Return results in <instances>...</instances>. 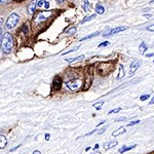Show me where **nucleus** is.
I'll list each match as a JSON object with an SVG mask.
<instances>
[{
    "label": "nucleus",
    "mask_w": 154,
    "mask_h": 154,
    "mask_svg": "<svg viewBox=\"0 0 154 154\" xmlns=\"http://www.w3.org/2000/svg\"><path fill=\"white\" fill-rule=\"evenodd\" d=\"M49 2L47 0H38L37 1V7L40 9H49Z\"/></svg>",
    "instance_id": "nucleus-7"
},
{
    "label": "nucleus",
    "mask_w": 154,
    "mask_h": 154,
    "mask_svg": "<svg viewBox=\"0 0 154 154\" xmlns=\"http://www.w3.org/2000/svg\"><path fill=\"white\" fill-rule=\"evenodd\" d=\"M19 21H20V17H19L18 13H10V15L8 17L7 21H6L5 27H6L8 30L15 29V27H17V25L19 24Z\"/></svg>",
    "instance_id": "nucleus-2"
},
{
    "label": "nucleus",
    "mask_w": 154,
    "mask_h": 154,
    "mask_svg": "<svg viewBox=\"0 0 154 154\" xmlns=\"http://www.w3.org/2000/svg\"><path fill=\"white\" fill-rule=\"evenodd\" d=\"M154 56V54H147V56Z\"/></svg>",
    "instance_id": "nucleus-40"
},
{
    "label": "nucleus",
    "mask_w": 154,
    "mask_h": 154,
    "mask_svg": "<svg viewBox=\"0 0 154 154\" xmlns=\"http://www.w3.org/2000/svg\"><path fill=\"white\" fill-rule=\"evenodd\" d=\"M56 1H58L59 3H63V2L65 1V0H56Z\"/></svg>",
    "instance_id": "nucleus-39"
},
{
    "label": "nucleus",
    "mask_w": 154,
    "mask_h": 154,
    "mask_svg": "<svg viewBox=\"0 0 154 154\" xmlns=\"http://www.w3.org/2000/svg\"><path fill=\"white\" fill-rule=\"evenodd\" d=\"M83 3H84V6H83L84 10H85V11H88V10H90V4H88V0H83Z\"/></svg>",
    "instance_id": "nucleus-22"
},
{
    "label": "nucleus",
    "mask_w": 154,
    "mask_h": 154,
    "mask_svg": "<svg viewBox=\"0 0 154 154\" xmlns=\"http://www.w3.org/2000/svg\"><path fill=\"white\" fill-rule=\"evenodd\" d=\"M117 145V141H112V142H108V143H105L104 144V148L107 150V149H110L112 147L116 146Z\"/></svg>",
    "instance_id": "nucleus-14"
},
{
    "label": "nucleus",
    "mask_w": 154,
    "mask_h": 154,
    "mask_svg": "<svg viewBox=\"0 0 154 154\" xmlns=\"http://www.w3.org/2000/svg\"><path fill=\"white\" fill-rule=\"evenodd\" d=\"M96 13H99V15H103V13H105V8L103 7L102 5L97 4L96 5Z\"/></svg>",
    "instance_id": "nucleus-15"
},
{
    "label": "nucleus",
    "mask_w": 154,
    "mask_h": 154,
    "mask_svg": "<svg viewBox=\"0 0 154 154\" xmlns=\"http://www.w3.org/2000/svg\"><path fill=\"white\" fill-rule=\"evenodd\" d=\"M124 76V68L122 65H119V75L117 76V79H121Z\"/></svg>",
    "instance_id": "nucleus-17"
},
{
    "label": "nucleus",
    "mask_w": 154,
    "mask_h": 154,
    "mask_svg": "<svg viewBox=\"0 0 154 154\" xmlns=\"http://www.w3.org/2000/svg\"><path fill=\"white\" fill-rule=\"evenodd\" d=\"M137 123H140V120H135V121H131V123H128L127 125H128V126H133V125H136Z\"/></svg>",
    "instance_id": "nucleus-25"
},
{
    "label": "nucleus",
    "mask_w": 154,
    "mask_h": 154,
    "mask_svg": "<svg viewBox=\"0 0 154 154\" xmlns=\"http://www.w3.org/2000/svg\"><path fill=\"white\" fill-rule=\"evenodd\" d=\"M144 17H145L146 19H151V18H152L151 15H144Z\"/></svg>",
    "instance_id": "nucleus-34"
},
{
    "label": "nucleus",
    "mask_w": 154,
    "mask_h": 154,
    "mask_svg": "<svg viewBox=\"0 0 154 154\" xmlns=\"http://www.w3.org/2000/svg\"><path fill=\"white\" fill-rule=\"evenodd\" d=\"M106 129H107V126H104V127H103L102 129H100V131H98V133H100V135H101V133H104V131H105Z\"/></svg>",
    "instance_id": "nucleus-29"
},
{
    "label": "nucleus",
    "mask_w": 154,
    "mask_h": 154,
    "mask_svg": "<svg viewBox=\"0 0 154 154\" xmlns=\"http://www.w3.org/2000/svg\"><path fill=\"white\" fill-rule=\"evenodd\" d=\"M127 29V27H116L114 29H111L109 32H106V33L103 34V36H109V35H113V34H117L121 31H124Z\"/></svg>",
    "instance_id": "nucleus-5"
},
{
    "label": "nucleus",
    "mask_w": 154,
    "mask_h": 154,
    "mask_svg": "<svg viewBox=\"0 0 154 154\" xmlns=\"http://www.w3.org/2000/svg\"><path fill=\"white\" fill-rule=\"evenodd\" d=\"M83 58H84V56H83V54H81V56H76V58H70V59H66V61L68 62V63H72V62H75V61H77V60L83 59Z\"/></svg>",
    "instance_id": "nucleus-18"
},
{
    "label": "nucleus",
    "mask_w": 154,
    "mask_h": 154,
    "mask_svg": "<svg viewBox=\"0 0 154 154\" xmlns=\"http://www.w3.org/2000/svg\"><path fill=\"white\" fill-rule=\"evenodd\" d=\"M75 32H76V28H75V27H72V28L65 31V33L66 34H73V33H75Z\"/></svg>",
    "instance_id": "nucleus-21"
},
{
    "label": "nucleus",
    "mask_w": 154,
    "mask_h": 154,
    "mask_svg": "<svg viewBox=\"0 0 154 154\" xmlns=\"http://www.w3.org/2000/svg\"><path fill=\"white\" fill-rule=\"evenodd\" d=\"M147 30L148 31H151V32H154V24L153 25H150L147 27Z\"/></svg>",
    "instance_id": "nucleus-27"
},
{
    "label": "nucleus",
    "mask_w": 154,
    "mask_h": 154,
    "mask_svg": "<svg viewBox=\"0 0 154 154\" xmlns=\"http://www.w3.org/2000/svg\"><path fill=\"white\" fill-rule=\"evenodd\" d=\"M61 84H62V81H61V78L60 77H56L54 80V90H60L61 88Z\"/></svg>",
    "instance_id": "nucleus-9"
},
{
    "label": "nucleus",
    "mask_w": 154,
    "mask_h": 154,
    "mask_svg": "<svg viewBox=\"0 0 154 154\" xmlns=\"http://www.w3.org/2000/svg\"><path fill=\"white\" fill-rule=\"evenodd\" d=\"M148 49V46H147L146 42L143 41L141 44H140V47H139V50H140V54H145V51Z\"/></svg>",
    "instance_id": "nucleus-12"
},
{
    "label": "nucleus",
    "mask_w": 154,
    "mask_h": 154,
    "mask_svg": "<svg viewBox=\"0 0 154 154\" xmlns=\"http://www.w3.org/2000/svg\"><path fill=\"white\" fill-rule=\"evenodd\" d=\"M123 133H125V127H123V126H121V127L117 128L115 131H113L112 133V136L113 137H118L120 136V135H122Z\"/></svg>",
    "instance_id": "nucleus-11"
},
{
    "label": "nucleus",
    "mask_w": 154,
    "mask_h": 154,
    "mask_svg": "<svg viewBox=\"0 0 154 154\" xmlns=\"http://www.w3.org/2000/svg\"><path fill=\"white\" fill-rule=\"evenodd\" d=\"M49 138H50V136H49L48 133H46V135H45V140H46V141H49Z\"/></svg>",
    "instance_id": "nucleus-32"
},
{
    "label": "nucleus",
    "mask_w": 154,
    "mask_h": 154,
    "mask_svg": "<svg viewBox=\"0 0 154 154\" xmlns=\"http://www.w3.org/2000/svg\"><path fill=\"white\" fill-rule=\"evenodd\" d=\"M103 104H104V101H101V102H99V103H96L95 105H94V107H95L97 110H100L101 108H102Z\"/></svg>",
    "instance_id": "nucleus-20"
},
{
    "label": "nucleus",
    "mask_w": 154,
    "mask_h": 154,
    "mask_svg": "<svg viewBox=\"0 0 154 154\" xmlns=\"http://www.w3.org/2000/svg\"><path fill=\"white\" fill-rule=\"evenodd\" d=\"M6 144H7L6 137L3 136V135H0V149H4L6 147Z\"/></svg>",
    "instance_id": "nucleus-10"
},
{
    "label": "nucleus",
    "mask_w": 154,
    "mask_h": 154,
    "mask_svg": "<svg viewBox=\"0 0 154 154\" xmlns=\"http://www.w3.org/2000/svg\"><path fill=\"white\" fill-rule=\"evenodd\" d=\"M20 146H21V145H18V146H17V147H13V149H10V152H13V151H15V149H18V148H19V147H20Z\"/></svg>",
    "instance_id": "nucleus-33"
},
{
    "label": "nucleus",
    "mask_w": 154,
    "mask_h": 154,
    "mask_svg": "<svg viewBox=\"0 0 154 154\" xmlns=\"http://www.w3.org/2000/svg\"><path fill=\"white\" fill-rule=\"evenodd\" d=\"M94 154H101L100 152H97V153H94Z\"/></svg>",
    "instance_id": "nucleus-43"
},
{
    "label": "nucleus",
    "mask_w": 154,
    "mask_h": 154,
    "mask_svg": "<svg viewBox=\"0 0 154 154\" xmlns=\"http://www.w3.org/2000/svg\"><path fill=\"white\" fill-rule=\"evenodd\" d=\"M149 104H150V105H152V104H154V97L152 98V100L150 101V103H149Z\"/></svg>",
    "instance_id": "nucleus-37"
},
{
    "label": "nucleus",
    "mask_w": 154,
    "mask_h": 154,
    "mask_svg": "<svg viewBox=\"0 0 154 154\" xmlns=\"http://www.w3.org/2000/svg\"><path fill=\"white\" fill-rule=\"evenodd\" d=\"M3 24V20L2 19H0V27H1V25Z\"/></svg>",
    "instance_id": "nucleus-38"
},
{
    "label": "nucleus",
    "mask_w": 154,
    "mask_h": 154,
    "mask_svg": "<svg viewBox=\"0 0 154 154\" xmlns=\"http://www.w3.org/2000/svg\"><path fill=\"white\" fill-rule=\"evenodd\" d=\"M136 145L133 144V145H129V146H123L121 149H119V153H124V152L128 151V150H131L133 148H135Z\"/></svg>",
    "instance_id": "nucleus-13"
},
{
    "label": "nucleus",
    "mask_w": 154,
    "mask_h": 154,
    "mask_svg": "<svg viewBox=\"0 0 154 154\" xmlns=\"http://www.w3.org/2000/svg\"><path fill=\"white\" fill-rule=\"evenodd\" d=\"M109 42L108 41H105V42H103V43H101V44H99V47H103V46H107V45H109Z\"/></svg>",
    "instance_id": "nucleus-28"
},
{
    "label": "nucleus",
    "mask_w": 154,
    "mask_h": 154,
    "mask_svg": "<svg viewBox=\"0 0 154 154\" xmlns=\"http://www.w3.org/2000/svg\"><path fill=\"white\" fill-rule=\"evenodd\" d=\"M96 18V15H87V17H85L83 20L81 21V24H84L86 23V22H88V21L92 20V19H95Z\"/></svg>",
    "instance_id": "nucleus-19"
},
{
    "label": "nucleus",
    "mask_w": 154,
    "mask_h": 154,
    "mask_svg": "<svg viewBox=\"0 0 154 154\" xmlns=\"http://www.w3.org/2000/svg\"><path fill=\"white\" fill-rule=\"evenodd\" d=\"M140 65H141V63H140L139 61H133L131 64V67H129V74L131 75L133 74V73L139 69Z\"/></svg>",
    "instance_id": "nucleus-8"
},
{
    "label": "nucleus",
    "mask_w": 154,
    "mask_h": 154,
    "mask_svg": "<svg viewBox=\"0 0 154 154\" xmlns=\"http://www.w3.org/2000/svg\"><path fill=\"white\" fill-rule=\"evenodd\" d=\"M98 148H99V145H98V144H97V145H96L95 148H94V149H98Z\"/></svg>",
    "instance_id": "nucleus-41"
},
{
    "label": "nucleus",
    "mask_w": 154,
    "mask_h": 154,
    "mask_svg": "<svg viewBox=\"0 0 154 154\" xmlns=\"http://www.w3.org/2000/svg\"><path fill=\"white\" fill-rule=\"evenodd\" d=\"M150 4H154V0H153V1H151V2H150Z\"/></svg>",
    "instance_id": "nucleus-42"
},
{
    "label": "nucleus",
    "mask_w": 154,
    "mask_h": 154,
    "mask_svg": "<svg viewBox=\"0 0 154 154\" xmlns=\"http://www.w3.org/2000/svg\"><path fill=\"white\" fill-rule=\"evenodd\" d=\"M36 7H37V1H36V0H32V1L29 3L28 6H27V11H28L29 15H33V13H35Z\"/></svg>",
    "instance_id": "nucleus-6"
},
{
    "label": "nucleus",
    "mask_w": 154,
    "mask_h": 154,
    "mask_svg": "<svg viewBox=\"0 0 154 154\" xmlns=\"http://www.w3.org/2000/svg\"><path fill=\"white\" fill-rule=\"evenodd\" d=\"M147 99H149V95H143V96H141V98H140V100L141 101H146Z\"/></svg>",
    "instance_id": "nucleus-26"
},
{
    "label": "nucleus",
    "mask_w": 154,
    "mask_h": 154,
    "mask_svg": "<svg viewBox=\"0 0 154 154\" xmlns=\"http://www.w3.org/2000/svg\"><path fill=\"white\" fill-rule=\"evenodd\" d=\"M99 34H100V32H95V33H92V34H90V35H87V36H85V37H83V38H81L80 39V41H84V40H86V39L94 38V37L98 36Z\"/></svg>",
    "instance_id": "nucleus-16"
},
{
    "label": "nucleus",
    "mask_w": 154,
    "mask_h": 154,
    "mask_svg": "<svg viewBox=\"0 0 154 154\" xmlns=\"http://www.w3.org/2000/svg\"><path fill=\"white\" fill-rule=\"evenodd\" d=\"M50 15H51V11H42V13H40L37 17H36L35 22L36 23H41V22L47 20Z\"/></svg>",
    "instance_id": "nucleus-4"
},
{
    "label": "nucleus",
    "mask_w": 154,
    "mask_h": 154,
    "mask_svg": "<svg viewBox=\"0 0 154 154\" xmlns=\"http://www.w3.org/2000/svg\"><path fill=\"white\" fill-rule=\"evenodd\" d=\"M123 120H126V117H120L118 118V119H116V121H123Z\"/></svg>",
    "instance_id": "nucleus-31"
},
{
    "label": "nucleus",
    "mask_w": 154,
    "mask_h": 154,
    "mask_svg": "<svg viewBox=\"0 0 154 154\" xmlns=\"http://www.w3.org/2000/svg\"><path fill=\"white\" fill-rule=\"evenodd\" d=\"M32 154H41V152L38 151V150H35V151H33V153Z\"/></svg>",
    "instance_id": "nucleus-36"
},
{
    "label": "nucleus",
    "mask_w": 154,
    "mask_h": 154,
    "mask_svg": "<svg viewBox=\"0 0 154 154\" xmlns=\"http://www.w3.org/2000/svg\"><path fill=\"white\" fill-rule=\"evenodd\" d=\"M13 46V38L10 33H4L1 39V49L5 54H9Z\"/></svg>",
    "instance_id": "nucleus-1"
},
{
    "label": "nucleus",
    "mask_w": 154,
    "mask_h": 154,
    "mask_svg": "<svg viewBox=\"0 0 154 154\" xmlns=\"http://www.w3.org/2000/svg\"><path fill=\"white\" fill-rule=\"evenodd\" d=\"M153 62H154V61H153Z\"/></svg>",
    "instance_id": "nucleus-44"
},
{
    "label": "nucleus",
    "mask_w": 154,
    "mask_h": 154,
    "mask_svg": "<svg viewBox=\"0 0 154 154\" xmlns=\"http://www.w3.org/2000/svg\"><path fill=\"white\" fill-rule=\"evenodd\" d=\"M1 39H2V28L0 27V46H1Z\"/></svg>",
    "instance_id": "nucleus-30"
},
{
    "label": "nucleus",
    "mask_w": 154,
    "mask_h": 154,
    "mask_svg": "<svg viewBox=\"0 0 154 154\" xmlns=\"http://www.w3.org/2000/svg\"><path fill=\"white\" fill-rule=\"evenodd\" d=\"M79 48V46H77V47H75V48H72V49H70V50H68V51H66V52H63V56H65V54H70V52H72V51H76L77 49Z\"/></svg>",
    "instance_id": "nucleus-23"
},
{
    "label": "nucleus",
    "mask_w": 154,
    "mask_h": 154,
    "mask_svg": "<svg viewBox=\"0 0 154 154\" xmlns=\"http://www.w3.org/2000/svg\"><path fill=\"white\" fill-rule=\"evenodd\" d=\"M119 111H121V108H116V109H113V110H111L110 112H109V114H111V113H118Z\"/></svg>",
    "instance_id": "nucleus-24"
},
{
    "label": "nucleus",
    "mask_w": 154,
    "mask_h": 154,
    "mask_svg": "<svg viewBox=\"0 0 154 154\" xmlns=\"http://www.w3.org/2000/svg\"><path fill=\"white\" fill-rule=\"evenodd\" d=\"M9 0H0V4H2V3H6L8 2Z\"/></svg>",
    "instance_id": "nucleus-35"
},
{
    "label": "nucleus",
    "mask_w": 154,
    "mask_h": 154,
    "mask_svg": "<svg viewBox=\"0 0 154 154\" xmlns=\"http://www.w3.org/2000/svg\"><path fill=\"white\" fill-rule=\"evenodd\" d=\"M67 84V87L69 88L70 90H78L80 87L82 86V81L80 79H72V80H69V81L66 83Z\"/></svg>",
    "instance_id": "nucleus-3"
}]
</instances>
